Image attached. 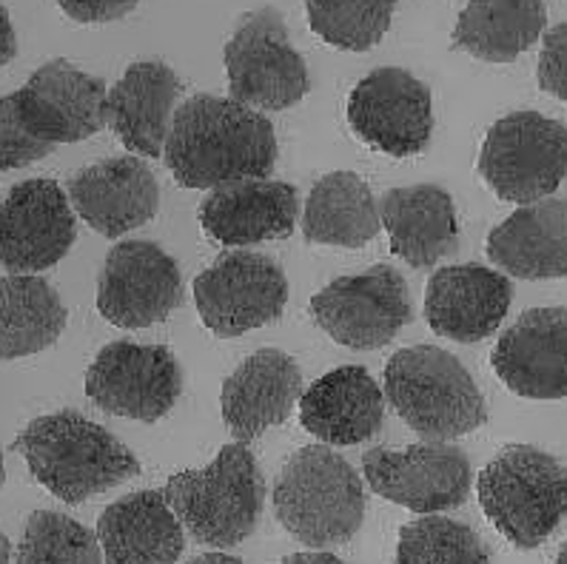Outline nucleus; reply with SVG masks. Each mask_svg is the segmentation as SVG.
I'll return each mask as SVG.
<instances>
[{
  "label": "nucleus",
  "mask_w": 567,
  "mask_h": 564,
  "mask_svg": "<svg viewBox=\"0 0 567 564\" xmlns=\"http://www.w3.org/2000/svg\"><path fill=\"white\" fill-rule=\"evenodd\" d=\"M103 564H174L186 551V531L161 491L117 499L97 519Z\"/></svg>",
  "instance_id": "26"
},
{
  "label": "nucleus",
  "mask_w": 567,
  "mask_h": 564,
  "mask_svg": "<svg viewBox=\"0 0 567 564\" xmlns=\"http://www.w3.org/2000/svg\"><path fill=\"white\" fill-rule=\"evenodd\" d=\"M12 98L29 132L52 146L81 143L106 129V83L63 58L43 63Z\"/></svg>",
  "instance_id": "16"
},
{
  "label": "nucleus",
  "mask_w": 567,
  "mask_h": 564,
  "mask_svg": "<svg viewBox=\"0 0 567 564\" xmlns=\"http://www.w3.org/2000/svg\"><path fill=\"white\" fill-rule=\"evenodd\" d=\"M288 279L277 259L260 252H226L194 279V306L203 326L220 339L277 322L286 311Z\"/></svg>",
  "instance_id": "10"
},
{
  "label": "nucleus",
  "mask_w": 567,
  "mask_h": 564,
  "mask_svg": "<svg viewBox=\"0 0 567 564\" xmlns=\"http://www.w3.org/2000/svg\"><path fill=\"white\" fill-rule=\"evenodd\" d=\"M223 60L228 98L254 112H286L311 92L306 58L288 38L286 18L271 7L243 14Z\"/></svg>",
  "instance_id": "7"
},
{
  "label": "nucleus",
  "mask_w": 567,
  "mask_h": 564,
  "mask_svg": "<svg viewBox=\"0 0 567 564\" xmlns=\"http://www.w3.org/2000/svg\"><path fill=\"white\" fill-rule=\"evenodd\" d=\"M58 146L29 132V126L18 114L12 94L0 98V172L32 166L38 160L49 157Z\"/></svg>",
  "instance_id": "33"
},
{
  "label": "nucleus",
  "mask_w": 567,
  "mask_h": 564,
  "mask_svg": "<svg viewBox=\"0 0 567 564\" xmlns=\"http://www.w3.org/2000/svg\"><path fill=\"white\" fill-rule=\"evenodd\" d=\"M487 259L505 277H567V199L525 203L487 234Z\"/></svg>",
  "instance_id": "25"
},
{
  "label": "nucleus",
  "mask_w": 567,
  "mask_h": 564,
  "mask_svg": "<svg viewBox=\"0 0 567 564\" xmlns=\"http://www.w3.org/2000/svg\"><path fill=\"white\" fill-rule=\"evenodd\" d=\"M282 564H346L340 556L326 551H311V553H291L282 558Z\"/></svg>",
  "instance_id": "37"
},
{
  "label": "nucleus",
  "mask_w": 567,
  "mask_h": 564,
  "mask_svg": "<svg viewBox=\"0 0 567 564\" xmlns=\"http://www.w3.org/2000/svg\"><path fill=\"white\" fill-rule=\"evenodd\" d=\"M183 393L181 362L166 346L109 342L86 371V397L101 411L134 422H161Z\"/></svg>",
  "instance_id": "11"
},
{
  "label": "nucleus",
  "mask_w": 567,
  "mask_h": 564,
  "mask_svg": "<svg viewBox=\"0 0 567 564\" xmlns=\"http://www.w3.org/2000/svg\"><path fill=\"white\" fill-rule=\"evenodd\" d=\"M14 564H103V551L97 536L66 513L34 511L21 533Z\"/></svg>",
  "instance_id": "32"
},
{
  "label": "nucleus",
  "mask_w": 567,
  "mask_h": 564,
  "mask_svg": "<svg viewBox=\"0 0 567 564\" xmlns=\"http://www.w3.org/2000/svg\"><path fill=\"white\" fill-rule=\"evenodd\" d=\"M385 419V393L362 366L322 373L300 397V425L322 445H362Z\"/></svg>",
  "instance_id": "23"
},
{
  "label": "nucleus",
  "mask_w": 567,
  "mask_h": 564,
  "mask_svg": "<svg viewBox=\"0 0 567 564\" xmlns=\"http://www.w3.org/2000/svg\"><path fill=\"white\" fill-rule=\"evenodd\" d=\"M494 373L522 399H567V308H530L491 353Z\"/></svg>",
  "instance_id": "17"
},
{
  "label": "nucleus",
  "mask_w": 567,
  "mask_h": 564,
  "mask_svg": "<svg viewBox=\"0 0 567 564\" xmlns=\"http://www.w3.org/2000/svg\"><path fill=\"white\" fill-rule=\"evenodd\" d=\"M382 393L425 442H451L487 422L485 397L471 371L436 346L402 348L388 359Z\"/></svg>",
  "instance_id": "4"
},
{
  "label": "nucleus",
  "mask_w": 567,
  "mask_h": 564,
  "mask_svg": "<svg viewBox=\"0 0 567 564\" xmlns=\"http://www.w3.org/2000/svg\"><path fill=\"white\" fill-rule=\"evenodd\" d=\"M554 564H567V542H565V545L559 547V553H556Z\"/></svg>",
  "instance_id": "40"
},
{
  "label": "nucleus",
  "mask_w": 567,
  "mask_h": 564,
  "mask_svg": "<svg viewBox=\"0 0 567 564\" xmlns=\"http://www.w3.org/2000/svg\"><path fill=\"white\" fill-rule=\"evenodd\" d=\"M380 203L354 172L317 180L302 208V237L311 246L362 248L380 234Z\"/></svg>",
  "instance_id": "27"
},
{
  "label": "nucleus",
  "mask_w": 567,
  "mask_h": 564,
  "mask_svg": "<svg viewBox=\"0 0 567 564\" xmlns=\"http://www.w3.org/2000/svg\"><path fill=\"white\" fill-rule=\"evenodd\" d=\"M161 493L194 542L234 547L260 522L266 479L248 445L231 442L206 468L174 473Z\"/></svg>",
  "instance_id": "5"
},
{
  "label": "nucleus",
  "mask_w": 567,
  "mask_h": 564,
  "mask_svg": "<svg viewBox=\"0 0 567 564\" xmlns=\"http://www.w3.org/2000/svg\"><path fill=\"white\" fill-rule=\"evenodd\" d=\"M78 239V214L54 180L18 183L0 203V266L38 274L58 266Z\"/></svg>",
  "instance_id": "15"
},
{
  "label": "nucleus",
  "mask_w": 567,
  "mask_h": 564,
  "mask_svg": "<svg viewBox=\"0 0 567 564\" xmlns=\"http://www.w3.org/2000/svg\"><path fill=\"white\" fill-rule=\"evenodd\" d=\"M362 476L377 496L422 516L465 505L474 482L471 459L451 442H422L405 451L371 448L362 457Z\"/></svg>",
  "instance_id": "12"
},
{
  "label": "nucleus",
  "mask_w": 567,
  "mask_h": 564,
  "mask_svg": "<svg viewBox=\"0 0 567 564\" xmlns=\"http://www.w3.org/2000/svg\"><path fill=\"white\" fill-rule=\"evenodd\" d=\"M380 223L391 254L411 268H434L460 248L454 197L434 183L391 188L380 199Z\"/></svg>",
  "instance_id": "24"
},
{
  "label": "nucleus",
  "mask_w": 567,
  "mask_h": 564,
  "mask_svg": "<svg viewBox=\"0 0 567 564\" xmlns=\"http://www.w3.org/2000/svg\"><path fill=\"white\" fill-rule=\"evenodd\" d=\"M545 27V0H467L454 27V49L485 63H514Z\"/></svg>",
  "instance_id": "28"
},
{
  "label": "nucleus",
  "mask_w": 567,
  "mask_h": 564,
  "mask_svg": "<svg viewBox=\"0 0 567 564\" xmlns=\"http://www.w3.org/2000/svg\"><path fill=\"white\" fill-rule=\"evenodd\" d=\"M396 564H491V553L474 527L431 513L402 525Z\"/></svg>",
  "instance_id": "31"
},
{
  "label": "nucleus",
  "mask_w": 567,
  "mask_h": 564,
  "mask_svg": "<svg viewBox=\"0 0 567 564\" xmlns=\"http://www.w3.org/2000/svg\"><path fill=\"white\" fill-rule=\"evenodd\" d=\"M74 23H114L141 7V0H58Z\"/></svg>",
  "instance_id": "35"
},
{
  "label": "nucleus",
  "mask_w": 567,
  "mask_h": 564,
  "mask_svg": "<svg viewBox=\"0 0 567 564\" xmlns=\"http://www.w3.org/2000/svg\"><path fill=\"white\" fill-rule=\"evenodd\" d=\"M308 311L322 334L351 351L388 346L414 319L405 277L388 263L351 277H337L311 297Z\"/></svg>",
  "instance_id": "9"
},
{
  "label": "nucleus",
  "mask_w": 567,
  "mask_h": 564,
  "mask_svg": "<svg viewBox=\"0 0 567 564\" xmlns=\"http://www.w3.org/2000/svg\"><path fill=\"white\" fill-rule=\"evenodd\" d=\"M0 564H12V545H9V539L3 531H0Z\"/></svg>",
  "instance_id": "39"
},
{
  "label": "nucleus",
  "mask_w": 567,
  "mask_h": 564,
  "mask_svg": "<svg viewBox=\"0 0 567 564\" xmlns=\"http://www.w3.org/2000/svg\"><path fill=\"white\" fill-rule=\"evenodd\" d=\"M514 286L487 266L436 268L425 288V319L436 337L474 346L487 339L507 317Z\"/></svg>",
  "instance_id": "20"
},
{
  "label": "nucleus",
  "mask_w": 567,
  "mask_h": 564,
  "mask_svg": "<svg viewBox=\"0 0 567 564\" xmlns=\"http://www.w3.org/2000/svg\"><path fill=\"white\" fill-rule=\"evenodd\" d=\"M66 306L47 279L0 274V362L52 348L66 328Z\"/></svg>",
  "instance_id": "29"
},
{
  "label": "nucleus",
  "mask_w": 567,
  "mask_h": 564,
  "mask_svg": "<svg viewBox=\"0 0 567 564\" xmlns=\"http://www.w3.org/2000/svg\"><path fill=\"white\" fill-rule=\"evenodd\" d=\"M348 126L374 152L391 157L422 154L434 134L431 89L405 69H374L348 98Z\"/></svg>",
  "instance_id": "13"
},
{
  "label": "nucleus",
  "mask_w": 567,
  "mask_h": 564,
  "mask_svg": "<svg viewBox=\"0 0 567 564\" xmlns=\"http://www.w3.org/2000/svg\"><path fill=\"white\" fill-rule=\"evenodd\" d=\"M487 522L519 551H534L567 519V468L534 445H507L476 479Z\"/></svg>",
  "instance_id": "6"
},
{
  "label": "nucleus",
  "mask_w": 567,
  "mask_h": 564,
  "mask_svg": "<svg viewBox=\"0 0 567 564\" xmlns=\"http://www.w3.org/2000/svg\"><path fill=\"white\" fill-rule=\"evenodd\" d=\"M18 54V38H14L12 18H9L7 7H0V69L12 63Z\"/></svg>",
  "instance_id": "36"
},
{
  "label": "nucleus",
  "mask_w": 567,
  "mask_h": 564,
  "mask_svg": "<svg viewBox=\"0 0 567 564\" xmlns=\"http://www.w3.org/2000/svg\"><path fill=\"white\" fill-rule=\"evenodd\" d=\"M274 513L300 545L328 551L351 542L362 527L365 485L331 445L300 448L277 476Z\"/></svg>",
  "instance_id": "3"
},
{
  "label": "nucleus",
  "mask_w": 567,
  "mask_h": 564,
  "mask_svg": "<svg viewBox=\"0 0 567 564\" xmlns=\"http://www.w3.org/2000/svg\"><path fill=\"white\" fill-rule=\"evenodd\" d=\"M3 482H7V471H3V459H0V488H3Z\"/></svg>",
  "instance_id": "41"
},
{
  "label": "nucleus",
  "mask_w": 567,
  "mask_h": 564,
  "mask_svg": "<svg viewBox=\"0 0 567 564\" xmlns=\"http://www.w3.org/2000/svg\"><path fill=\"white\" fill-rule=\"evenodd\" d=\"M183 299L177 259L148 239H123L106 254L97 277V311L126 331L157 326Z\"/></svg>",
  "instance_id": "14"
},
{
  "label": "nucleus",
  "mask_w": 567,
  "mask_h": 564,
  "mask_svg": "<svg viewBox=\"0 0 567 564\" xmlns=\"http://www.w3.org/2000/svg\"><path fill=\"white\" fill-rule=\"evenodd\" d=\"M300 199L291 183L280 180H237L206 194L200 203V226L223 246L246 248L266 239L295 234Z\"/></svg>",
  "instance_id": "21"
},
{
  "label": "nucleus",
  "mask_w": 567,
  "mask_h": 564,
  "mask_svg": "<svg viewBox=\"0 0 567 564\" xmlns=\"http://www.w3.org/2000/svg\"><path fill=\"white\" fill-rule=\"evenodd\" d=\"M480 174L505 203L545 199L567 177V126L539 112H511L487 129Z\"/></svg>",
  "instance_id": "8"
},
{
  "label": "nucleus",
  "mask_w": 567,
  "mask_h": 564,
  "mask_svg": "<svg viewBox=\"0 0 567 564\" xmlns=\"http://www.w3.org/2000/svg\"><path fill=\"white\" fill-rule=\"evenodd\" d=\"M177 98L181 78L172 66L137 60L106 92V126L137 157H163Z\"/></svg>",
  "instance_id": "22"
},
{
  "label": "nucleus",
  "mask_w": 567,
  "mask_h": 564,
  "mask_svg": "<svg viewBox=\"0 0 567 564\" xmlns=\"http://www.w3.org/2000/svg\"><path fill=\"white\" fill-rule=\"evenodd\" d=\"M536 80L542 92L567 103V23H559L542 34Z\"/></svg>",
  "instance_id": "34"
},
{
  "label": "nucleus",
  "mask_w": 567,
  "mask_h": 564,
  "mask_svg": "<svg viewBox=\"0 0 567 564\" xmlns=\"http://www.w3.org/2000/svg\"><path fill=\"white\" fill-rule=\"evenodd\" d=\"M302 397V371L297 359L277 348L246 357L223 382L220 408L234 442L251 445L268 428L286 425Z\"/></svg>",
  "instance_id": "19"
},
{
  "label": "nucleus",
  "mask_w": 567,
  "mask_h": 564,
  "mask_svg": "<svg viewBox=\"0 0 567 564\" xmlns=\"http://www.w3.org/2000/svg\"><path fill=\"white\" fill-rule=\"evenodd\" d=\"M74 214L109 239L137 232L161 208V186L141 157H109L69 180Z\"/></svg>",
  "instance_id": "18"
},
{
  "label": "nucleus",
  "mask_w": 567,
  "mask_h": 564,
  "mask_svg": "<svg viewBox=\"0 0 567 564\" xmlns=\"http://www.w3.org/2000/svg\"><path fill=\"white\" fill-rule=\"evenodd\" d=\"M166 166L183 188H217L268 177L277 166V134L262 112L217 94H194L174 109Z\"/></svg>",
  "instance_id": "1"
},
{
  "label": "nucleus",
  "mask_w": 567,
  "mask_h": 564,
  "mask_svg": "<svg viewBox=\"0 0 567 564\" xmlns=\"http://www.w3.org/2000/svg\"><path fill=\"white\" fill-rule=\"evenodd\" d=\"M12 448L27 459L32 476L66 505H83L141 473V462L121 439L78 411L32 419Z\"/></svg>",
  "instance_id": "2"
},
{
  "label": "nucleus",
  "mask_w": 567,
  "mask_h": 564,
  "mask_svg": "<svg viewBox=\"0 0 567 564\" xmlns=\"http://www.w3.org/2000/svg\"><path fill=\"white\" fill-rule=\"evenodd\" d=\"M188 564H246V562L237 556H228V553H203V556L192 558Z\"/></svg>",
  "instance_id": "38"
},
{
  "label": "nucleus",
  "mask_w": 567,
  "mask_h": 564,
  "mask_svg": "<svg viewBox=\"0 0 567 564\" xmlns=\"http://www.w3.org/2000/svg\"><path fill=\"white\" fill-rule=\"evenodd\" d=\"M400 0H306L308 27L340 52H368L391 29Z\"/></svg>",
  "instance_id": "30"
}]
</instances>
